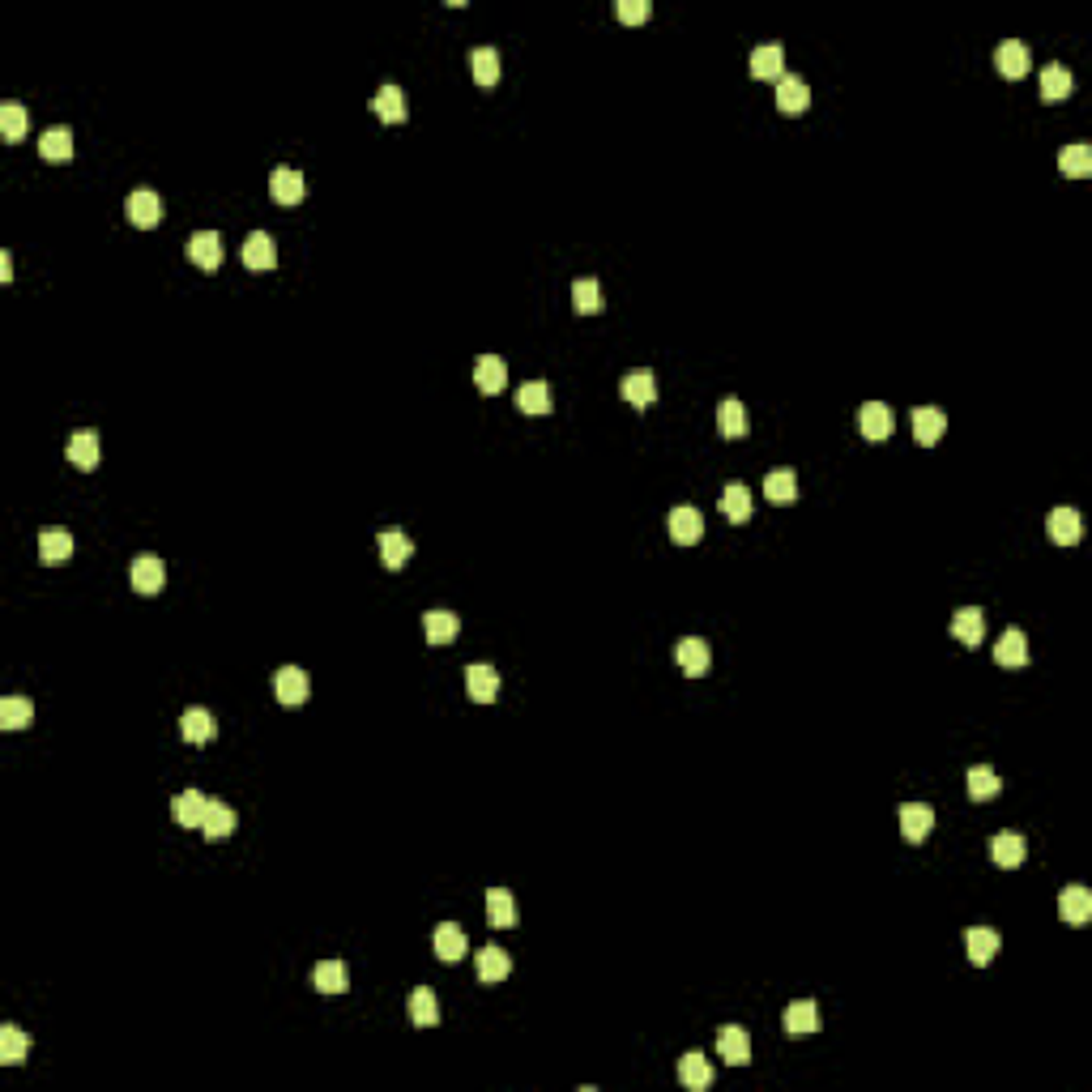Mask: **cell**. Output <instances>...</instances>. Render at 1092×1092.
Segmentation results:
<instances>
[{"mask_svg":"<svg viewBox=\"0 0 1092 1092\" xmlns=\"http://www.w3.org/2000/svg\"><path fill=\"white\" fill-rule=\"evenodd\" d=\"M0 137L9 145H18L26 137V107L22 103H0Z\"/></svg>","mask_w":1092,"mask_h":1092,"instance_id":"f907efd6","label":"cell"},{"mask_svg":"<svg viewBox=\"0 0 1092 1092\" xmlns=\"http://www.w3.org/2000/svg\"><path fill=\"white\" fill-rule=\"evenodd\" d=\"M487 917H491V926H499V931H512V926L521 922V909H516L512 892L491 888L487 892Z\"/></svg>","mask_w":1092,"mask_h":1092,"instance_id":"1f68e13d","label":"cell"},{"mask_svg":"<svg viewBox=\"0 0 1092 1092\" xmlns=\"http://www.w3.org/2000/svg\"><path fill=\"white\" fill-rule=\"evenodd\" d=\"M311 982H316L320 995H346V990H350V968H346V960H320L316 973H311Z\"/></svg>","mask_w":1092,"mask_h":1092,"instance_id":"ffe728a7","label":"cell"},{"mask_svg":"<svg viewBox=\"0 0 1092 1092\" xmlns=\"http://www.w3.org/2000/svg\"><path fill=\"white\" fill-rule=\"evenodd\" d=\"M995 662L999 666H1029V636L1020 628H1007L995 645Z\"/></svg>","mask_w":1092,"mask_h":1092,"instance_id":"83f0119b","label":"cell"},{"mask_svg":"<svg viewBox=\"0 0 1092 1092\" xmlns=\"http://www.w3.org/2000/svg\"><path fill=\"white\" fill-rule=\"evenodd\" d=\"M648 13H653V5H648V0H619V5H614V18H619V22H628V26H636V22H645Z\"/></svg>","mask_w":1092,"mask_h":1092,"instance_id":"db71d44e","label":"cell"},{"mask_svg":"<svg viewBox=\"0 0 1092 1092\" xmlns=\"http://www.w3.org/2000/svg\"><path fill=\"white\" fill-rule=\"evenodd\" d=\"M274 696L286 704V709L303 704V700L311 696V679H308V670H299V666H282V670L274 675Z\"/></svg>","mask_w":1092,"mask_h":1092,"instance_id":"6da1fadb","label":"cell"},{"mask_svg":"<svg viewBox=\"0 0 1092 1092\" xmlns=\"http://www.w3.org/2000/svg\"><path fill=\"white\" fill-rule=\"evenodd\" d=\"M995 64H999V73H1003L1007 81H1020L1024 73L1033 69V52H1029V43H1020V39H1007V43H999Z\"/></svg>","mask_w":1092,"mask_h":1092,"instance_id":"3957f363","label":"cell"},{"mask_svg":"<svg viewBox=\"0 0 1092 1092\" xmlns=\"http://www.w3.org/2000/svg\"><path fill=\"white\" fill-rule=\"evenodd\" d=\"M244 265L248 269H274L277 265V248H274V235L269 231H252L248 240H244Z\"/></svg>","mask_w":1092,"mask_h":1092,"instance_id":"603a6c76","label":"cell"},{"mask_svg":"<svg viewBox=\"0 0 1092 1092\" xmlns=\"http://www.w3.org/2000/svg\"><path fill=\"white\" fill-rule=\"evenodd\" d=\"M679 1084L692 1088V1092H704L713 1084V1063L704 1054H696V1050H692V1054H683V1058H679Z\"/></svg>","mask_w":1092,"mask_h":1092,"instance_id":"f546056e","label":"cell"},{"mask_svg":"<svg viewBox=\"0 0 1092 1092\" xmlns=\"http://www.w3.org/2000/svg\"><path fill=\"white\" fill-rule=\"evenodd\" d=\"M572 308H577L580 316L602 311V291H597L594 277H577V282H572Z\"/></svg>","mask_w":1092,"mask_h":1092,"instance_id":"f5cc1de1","label":"cell"},{"mask_svg":"<svg viewBox=\"0 0 1092 1092\" xmlns=\"http://www.w3.org/2000/svg\"><path fill=\"white\" fill-rule=\"evenodd\" d=\"M423 631L431 645H448V640H457V631H462V619H457L453 611H427L423 614Z\"/></svg>","mask_w":1092,"mask_h":1092,"instance_id":"8d00e7d4","label":"cell"},{"mask_svg":"<svg viewBox=\"0 0 1092 1092\" xmlns=\"http://www.w3.org/2000/svg\"><path fill=\"white\" fill-rule=\"evenodd\" d=\"M1058 171H1063L1067 179H1088L1092 176V150L1088 145H1067V150H1058Z\"/></svg>","mask_w":1092,"mask_h":1092,"instance_id":"7dc6e473","label":"cell"},{"mask_svg":"<svg viewBox=\"0 0 1092 1092\" xmlns=\"http://www.w3.org/2000/svg\"><path fill=\"white\" fill-rule=\"evenodd\" d=\"M269 193H274L277 205H299L308 184H303V176L294 167H274L269 171Z\"/></svg>","mask_w":1092,"mask_h":1092,"instance_id":"30bf717a","label":"cell"},{"mask_svg":"<svg viewBox=\"0 0 1092 1092\" xmlns=\"http://www.w3.org/2000/svg\"><path fill=\"white\" fill-rule=\"evenodd\" d=\"M73 555V533L69 529H43L39 533V560L43 563H64Z\"/></svg>","mask_w":1092,"mask_h":1092,"instance_id":"7bdbcfd3","label":"cell"},{"mask_svg":"<svg viewBox=\"0 0 1092 1092\" xmlns=\"http://www.w3.org/2000/svg\"><path fill=\"white\" fill-rule=\"evenodd\" d=\"M717 427H721V435L738 440V435L747 431V410H743V401H738V397L721 401V406H717Z\"/></svg>","mask_w":1092,"mask_h":1092,"instance_id":"816d5d0a","label":"cell"},{"mask_svg":"<svg viewBox=\"0 0 1092 1092\" xmlns=\"http://www.w3.org/2000/svg\"><path fill=\"white\" fill-rule=\"evenodd\" d=\"M128 580H133L137 594H159L162 580H167V568H162L159 555H137L133 568H128Z\"/></svg>","mask_w":1092,"mask_h":1092,"instance_id":"ba28073f","label":"cell"},{"mask_svg":"<svg viewBox=\"0 0 1092 1092\" xmlns=\"http://www.w3.org/2000/svg\"><path fill=\"white\" fill-rule=\"evenodd\" d=\"M934 828V807H926V802H905L900 807V832H905V841H926Z\"/></svg>","mask_w":1092,"mask_h":1092,"instance_id":"2e32d148","label":"cell"},{"mask_svg":"<svg viewBox=\"0 0 1092 1092\" xmlns=\"http://www.w3.org/2000/svg\"><path fill=\"white\" fill-rule=\"evenodd\" d=\"M764 496L773 499V504H794V499H798V474H794L790 465H785V470H768Z\"/></svg>","mask_w":1092,"mask_h":1092,"instance_id":"ab89813d","label":"cell"},{"mask_svg":"<svg viewBox=\"0 0 1092 1092\" xmlns=\"http://www.w3.org/2000/svg\"><path fill=\"white\" fill-rule=\"evenodd\" d=\"M717 1054L726 1058L730 1067H747L751 1063V1037H747L738 1024H726V1029L717 1033Z\"/></svg>","mask_w":1092,"mask_h":1092,"instance_id":"e0dca14e","label":"cell"},{"mask_svg":"<svg viewBox=\"0 0 1092 1092\" xmlns=\"http://www.w3.org/2000/svg\"><path fill=\"white\" fill-rule=\"evenodd\" d=\"M781 1024H785V1033H790V1037H807V1033H819V1007L811 1003V999H798V1003L785 1007Z\"/></svg>","mask_w":1092,"mask_h":1092,"instance_id":"d4e9b609","label":"cell"},{"mask_svg":"<svg viewBox=\"0 0 1092 1092\" xmlns=\"http://www.w3.org/2000/svg\"><path fill=\"white\" fill-rule=\"evenodd\" d=\"M372 111L384 120V125H401V120H406V98H401V86H380V90H376Z\"/></svg>","mask_w":1092,"mask_h":1092,"instance_id":"60d3db41","label":"cell"},{"mask_svg":"<svg viewBox=\"0 0 1092 1092\" xmlns=\"http://www.w3.org/2000/svg\"><path fill=\"white\" fill-rule=\"evenodd\" d=\"M125 213H128V223H133V227H159V218H162L159 193H150V188H137V193H128Z\"/></svg>","mask_w":1092,"mask_h":1092,"instance_id":"8fae6325","label":"cell"},{"mask_svg":"<svg viewBox=\"0 0 1092 1092\" xmlns=\"http://www.w3.org/2000/svg\"><path fill=\"white\" fill-rule=\"evenodd\" d=\"M999 790H1003V781H999V773L990 768V764H977V768H968V798H973V802L999 798Z\"/></svg>","mask_w":1092,"mask_h":1092,"instance_id":"bcb514c9","label":"cell"},{"mask_svg":"<svg viewBox=\"0 0 1092 1092\" xmlns=\"http://www.w3.org/2000/svg\"><path fill=\"white\" fill-rule=\"evenodd\" d=\"M675 662H679V670H683V675L700 679L704 670H709V662H713V658H709V645H704L700 636H683V640L675 645Z\"/></svg>","mask_w":1092,"mask_h":1092,"instance_id":"4fadbf2b","label":"cell"},{"mask_svg":"<svg viewBox=\"0 0 1092 1092\" xmlns=\"http://www.w3.org/2000/svg\"><path fill=\"white\" fill-rule=\"evenodd\" d=\"M965 943H968V960H973L977 968H986L990 960L999 956V948H1003V939H999V931H990V926H973Z\"/></svg>","mask_w":1092,"mask_h":1092,"instance_id":"f1b7e54d","label":"cell"},{"mask_svg":"<svg viewBox=\"0 0 1092 1092\" xmlns=\"http://www.w3.org/2000/svg\"><path fill=\"white\" fill-rule=\"evenodd\" d=\"M39 154L47 162H69L73 159V133L64 125H52L43 137H39Z\"/></svg>","mask_w":1092,"mask_h":1092,"instance_id":"b9f144b4","label":"cell"},{"mask_svg":"<svg viewBox=\"0 0 1092 1092\" xmlns=\"http://www.w3.org/2000/svg\"><path fill=\"white\" fill-rule=\"evenodd\" d=\"M990 858H995V866H1003V870L1024 866V858H1029V845H1024L1020 832H999L995 841H990Z\"/></svg>","mask_w":1092,"mask_h":1092,"instance_id":"44dd1931","label":"cell"},{"mask_svg":"<svg viewBox=\"0 0 1092 1092\" xmlns=\"http://www.w3.org/2000/svg\"><path fill=\"white\" fill-rule=\"evenodd\" d=\"M858 427L866 440H888L892 427H897V414H892V406H883V401H866L858 414Z\"/></svg>","mask_w":1092,"mask_h":1092,"instance_id":"9c48e42d","label":"cell"},{"mask_svg":"<svg viewBox=\"0 0 1092 1092\" xmlns=\"http://www.w3.org/2000/svg\"><path fill=\"white\" fill-rule=\"evenodd\" d=\"M64 457H69L77 470H94L98 457H103V445H98V431H73L69 435V445H64Z\"/></svg>","mask_w":1092,"mask_h":1092,"instance_id":"8992f818","label":"cell"},{"mask_svg":"<svg viewBox=\"0 0 1092 1092\" xmlns=\"http://www.w3.org/2000/svg\"><path fill=\"white\" fill-rule=\"evenodd\" d=\"M201 832L210 836V841H223V836L235 832V811L227 807V802L210 798V807H205V819H201Z\"/></svg>","mask_w":1092,"mask_h":1092,"instance_id":"d590c367","label":"cell"},{"mask_svg":"<svg viewBox=\"0 0 1092 1092\" xmlns=\"http://www.w3.org/2000/svg\"><path fill=\"white\" fill-rule=\"evenodd\" d=\"M516 406H521L525 414H551V406H555L551 384H542V380L521 384V389H516Z\"/></svg>","mask_w":1092,"mask_h":1092,"instance_id":"74e56055","label":"cell"},{"mask_svg":"<svg viewBox=\"0 0 1092 1092\" xmlns=\"http://www.w3.org/2000/svg\"><path fill=\"white\" fill-rule=\"evenodd\" d=\"M474 384H479L482 393H499L508 384V367L499 355H479L474 359Z\"/></svg>","mask_w":1092,"mask_h":1092,"instance_id":"d6a6232c","label":"cell"},{"mask_svg":"<svg viewBox=\"0 0 1092 1092\" xmlns=\"http://www.w3.org/2000/svg\"><path fill=\"white\" fill-rule=\"evenodd\" d=\"M1071 86H1075V77H1071V69H1067V64L1054 60V64H1046V69H1041V98H1046V103H1063V98L1071 94Z\"/></svg>","mask_w":1092,"mask_h":1092,"instance_id":"e575fe53","label":"cell"},{"mask_svg":"<svg viewBox=\"0 0 1092 1092\" xmlns=\"http://www.w3.org/2000/svg\"><path fill=\"white\" fill-rule=\"evenodd\" d=\"M623 401H631V406L648 410L653 401H658V376L648 372V367H636V372L623 376Z\"/></svg>","mask_w":1092,"mask_h":1092,"instance_id":"52a82bcc","label":"cell"},{"mask_svg":"<svg viewBox=\"0 0 1092 1092\" xmlns=\"http://www.w3.org/2000/svg\"><path fill=\"white\" fill-rule=\"evenodd\" d=\"M508 973H512V956L504 948H496V943H487L479 951V982H504Z\"/></svg>","mask_w":1092,"mask_h":1092,"instance_id":"f35d334b","label":"cell"},{"mask_svg":"<svg viewBox=\"0 0 1092 1092\" xmlns=\"http://www.w3.org/2000/svg\"><path fill=\"white\" fill-rule=\"evenodd\" d=\"M1058 914H1063L1067 926H1088V917H1092V892L1084 888V883H1071V888H1063V897H1058Z\"/></svg>","mask_w":1092,"mask_h":1092,"instance_id":"5b68a950","label":"cell"},{"mask_svg":"<svg viewBox=\"0 0 1092 1092\" xmlns=\"http://www.w3.org/2000/svg\"><path fill=\"white\" fill-rule=\"evenodd\" d=\"M982 631H986V614L977 611V606H960V611L951 614V636H956L960 645L977 648L982 645Z\"/></svg>","mask_w":1092,"mask_h":1092,"instance_id":"d6986e66","label":"cell"},{"mask_svg":"<svg viewBox=\"0 0 1092 1092\" xmlns=\"http://www.w3.org/2000/svg\"><path fill=\"white\" fill-rule=\"evenodd\" d=\"M13 277V257L9 252H0V282H9Z\"/></svg>","mask_w":1092,"mask_h":1092,"instance_id":"11a10c76","label":"cell"},{"mask_svg":"<svg viewBox=\"0 0 1092 1092\" xmlns=\"http://www.w3.org/2000/svg\"><path fill=\"white\" fill-rule=\"evenodd\" d=\"M431 948H435V956L445 960V965H457V960L465 956V931L457 922H445V926H435V934H431Z\"/></svg>","mask_w":1092,"mask_h":1092,"instance_id":"ac0fdd59","label":"cell"},{"mask_svg":"<svg viewBox=\"0 0 1092 1092\" xmlns=\"http://www.w3.org/2000/svg\"><path fill=\"white\" fill-rule=\"evenodd\" d=\"M747 69H751V77H764V81H777L785 73V52L777 43H760L751 52V60H747Z\"/></svg>","mask_w":1092,"mask_h":1092,"instance_id":"4316f807","label":"cell"},{"mask_svg":"<svg viewBox=\"0 0 1092 1092\" xmlns=\"http://www.w3.org/2000/svg\"><path fill=\"white\" fill-rule=\"evenodd\" d=\"M188 260H193L196 269H205V274H213V269L223 265V235H218V231H196L193 240H188Z\"/></svg>","mask_w":1092,"mask_h":1092,"instance_id":"7a4b0ae2","label":"cell"},{"mask_svg":"<svg viewBox=\"0 0 1092 1092\" xmlns=\"http://www.w3.org/2000/svg\"><path fill=\"white\" fill-rule=\"evenodd\" d=\"M26 1050H30V1037L18 1029V1024H5V1029H0V1063L5 1067H18L22 1058H26Z\"/></svg>","mask_w":1092,"mask_h":1092,"instance_id":"c3c4849f","label":"cell"},{"mask_svg":"<svg viewBox=\"0 0 1092 1092\" xmlns=\"http://www.w3.org/2000/svg\"><path fill=\"white\" fill-rule=\"evenodd\" d=\"M465 692H470V700L491 704L499 696V675L487 662H474V666H465Z\"/></svg>","mask_w":1092,"mask_h":1092,"instance_id":"9a60e30c","label":"cell"},{"mask_svg":"<svg viewBox=\"0 0 1092 1092\" xmlns=\"http://www.w3.org/2000/svg\"><path fill=\"white\" fill-rule=\"evenodd\" d=\"M376 546H380V560H384V568H406L410 563V555H414V542L406 538L401 529H384L380 538H376Z\"/></svg>","mask_w":1092,"mask_h":1092,"instance_id":"7402d4cb","label":"cell"},{"mask_svg":"<svg viewBox=\"0 0 1092 1092\" xmlns=\"http://www.w3.org/2000/svg\"><path fill=\"white\" fill-rule=\"evenodd\" d=\"M470 73L479 86H496L499 81V52L496 47H474L470 52Z\"/></svg>","mask_w":1092,"mask_h":1092,"instance_id":"681fc988","label":"cell"},{"mask_svg":"<svg viewBox=\"0 0 1092 1092\" xmlns=\"http://www.w3.org/2000/svg\"><path fill=\"white\" fill-rule=\"evenodd\" d=\"M948 431V418H943L939 406H917L914 410V440L917 445H939V435Z\"/></svg>","mask_w":1092,"mask_h":1092,"instance_id":"484cf974","label":"cell"},{"mask_svg":"<svg viewBox=\"0 0 1092 1092\" xmlns=\"http://www.w3.org/2000/svg\"><path fill=\"white\" fill-rule=\"evenodd\" d=\"M700 533H704V516L696 512L692 504L670 508V538H675L679 546H692V542H700Z\"/></svg>","mask_w":1092,"mask_h":1092,"instance_id":"7c38bea8","label":"cell"},{"mask_svg":"<svg viewBox=\"0 0 1092 1092\" xmlns=\"http://www.w3.org/2000/svg\"><path fill=\"white\" fill-rule=\"evenodd\" d=\"M410 1024H414V1029H435V1024H440V1003H435V995L427 986H418L414 995H410Z\"/></svg>","mask_w":1092,"mask_h":1092,"instance_id":"ee69618b","label":"cell"},{"mask_svg":"<svg viewBox=\"0 0 1092 1092\" xmlns=\"http://www.w3.org/2000/svg\"><path fill=\"white\" fill-rule=\"evenodd\" d=\"M811 103V90L802 77H794V73H781L777 77V107H781L785 116H798V111H807Z\"/></svg>","mask_w":1092,"mask_h":1092,"instance_id":"5bb4252c","label":"cell"},{"mask_svg":"<svg viewBox=\"0 0 1092 1092\" xmlns=\"http://www.w3.org/2000/svg\"><path fill=\"white\" fill-rule=\"evenodd\" d=\"M35 721V704L26 696H5L0 700V730H26Z\"/></svg>","mask_w":1092,"mask_h":1092,"instance_id":"f6af8a7d","label":"cell"},{"mask_svg":"<svg viewBox=\"0 0 1092 1092\" xmlns=\"http://www.w3.org/2000/svg\"><path fill=\"white\" fill-rule=\"evenodd\" d=\"M205 807H210V798H205L201 790H184V794H176V798H171V815H176L179 828H201Z\"/></svg>","mask_w":1092,"mask_h":1092,"instance_id":"cb8c5ba5","label":"cell"},{"mask_svg":"<svg viewBox=\"0 0 1092 1092\" xmlns=\"http://www.w3.org/2000/svg\"><path fill=\"white\" fill-rule=\"evenodd\" d=\"M179 730H184L188 743H213V734H218V721H213L210 709H201V704H193V709L179 717Z\"/></svg>","mask_w":1092,"mask_h":1092,"instance_id":"4dcf8cb0","label":"cell"},{"mask_svg":"<svg viewBox=\"0 0 1092 1092\" xmlns=\"http://www.w3.org/2000/svg\"><path fill=\"white\" fill-rule=\"evenodd\" d=\"M721 512H726V521H734V525H747V521H751V512H755V504H751V491H747L743 482H730V487L721 491Z\"/></svg>","mask_w":1092,"mask_h":1092,"instance_id":"836d02e7","label":"cell"},{"mask_svg":"<svg viewBox=\"0 0 1092 1092\" xmlns=\"http://www.w3.org/2000/svg\"><path fill=\"white\" fill-rule=\"evenodd\" d=\"M1046 533L1058 542V546H1075V542H1080V533H1084L1080 512H1075V508H1067V504H1058L1054 512L1046 516Z\"/></svg>","mask_w":1092,"mask_h":1092,"instance_id":"277c9868","label":"cell"}]
</instances>
